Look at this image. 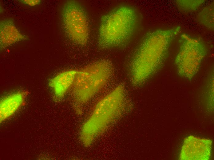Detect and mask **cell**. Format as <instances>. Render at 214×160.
I'll list each match as a JSON object with an SVG mask.
<instances>
[{"instance_id":"1","label":"cell","mask_w":214,"mask_h":160,"mask_svg":"<svg viewBox=\"0 0 214 160\" xmlns=\"http://www.w3.org/2000/svg\"><path fill=\"white\" fill-rule=\"evenodd\" d=\"M180 29L179 26L158 29L145 35L131 65V79L134 84L142 83L161 65Z\"/></svg>"},{"instance_id":"2","label":"cell","mask_w":214,"mask_h":160,"mask_svg":"<svg viewBox=\"0 0 214 160\" xmlns=\"http://www.w3.org/2000/svg\"><path fill=\"white\" fill-rule=\"evenodd\" d=\"M138 12L128 5L117 6L103 15L99 29L98 41L103 48L126 45L138 26Z\"/></svg>"},{"instance_id":"3","label":"cell","mask_w":214,"mask_h":160,"mask_svg":"<svg viewBox=\"0 0 214 160\" xmlns=\"http://www.w3.org/2000/svg\"><path fill=\"white\" fill-rule=\"evenodd\" d=\"M124 93L123 87L119 85L97 104L81 131V140L85 146H89L120 114L123 108Z\"/></svg>"},{"instance_id":"4","label":"cell","mask_w":214,"mask_h":160,"mask_svg":"<svg viewBox=\"0 0 214 160\" xmlns=\"http://www.w3.org/2000/svg\"><path fill=\"white\" fill-rule=\"evenodd\" d=\"M112 71V65L106 61L96 62L77 71L72 86L77 112L79 108L80 113V107L106 84Z\"/></svg>"},{"instance_id":"5","label":"cell","mask_w":214,"mask_h":160,"mask_svg":"<svg viewBox=\"0 0 214 160\" xmlns=\"http://www.w3.org/2000/svg\"><path fill=\"white\" fill-rule=\"evenodd\" d=\"M179 43V50L175 60L176 71L179 76L191 80L199 70L207 50L201 41L185 34L180 35Z\"/></svg>"},{"instance_id":"6","label":"cell","mask_w":214,"mask_h":160,"mask_svg":"<svg viewBox=\"0 0 214 160\" xmlns=\"http://www.w3.org/2000/svg\"><path fill=\"white\" fill-rule=\"evenodd\" d=\"M62 19L69 38L77 44H85L89 39V27L85 13L80 4L74 0L65 2L62 8Z\"/></svg>"},{"instance_id":"7","label":"cell","mask_w":214,"mask_h":160,"mask_svg":"<svg viewBox=\"0 0 214 160\" xmlns=\"http://www.w3.org/2000/svg\"><path fill=\"white\" fill-rule=\"evenodd\" d=\"M212 141L192 135L184 140L180 156V160H208L211 155Z\"/></svg>"},{"instance_id":"8","label":"cell","mask_w":214,"mask_h":160,"mask_svg":"<svg viewBox=\"0 0 214 160\" xmlns=\"http://www.w3.org/2000/svg\"><path fill=\"white\" fill-rule=\"evenodd\" d=\"M27 39L28 38L21 33L16 27L12 19L6 18L1 21V47H6L17 42Z\"/></svg>"},{"instance_id":"9","label":"cell","mask_w":214,"mask_h":160,"mask_svg":"<svg viewBox=\"0 0 214 160\" xmlns=\"http://www.w3.org/2000/svg\"><path fill=\"white\" fill-rule=\"evenodd\" d=\"M77 72V70H74L66 71L59 74L51 80L49 85L57 98H62L72 86Z\"/></svg>"},{"instance_id":"10","label":"cell","mask_w":214,"mask_h":160,"mask_svg":"<svg viewBox=\"0 0 214 160\" xmlns=\"http://www.w3.org/2000/svg\"><path fill=\"white\" fill-rule=\"evenodd\" d=\"M24 92L17 93L2 100L0 102V121H2L12 115L24 102Z\"/></svg>"},{"instance_id":"11","label":"cell","mask_w":214,"mask_h":160,"mask_svg":"<svg viewBox=\"0 0 214 160\" xmlns=\"http://www.w3.org/2000/svg\"><path fill=\"white\" fill-rule=\"evenodd\" d=\"M214 2L204 7L198 14L197 20L202 25L210 30H214Z\"/></svg>"},{"instance_id":"12","label":"cell","mask_w":214,"mask_h":160,"mask_svg":"<svg viewBox=\"0 0 214 160\" xmlns=\"http://www.w3.org/2000/svg\"><path fill=\"white\" fill-rule=\"evenodd\" d=\"M175 1L178 8L185 12L196 11L205 2V0H178Z\"/></svg>"},{"instance_id":"13","label":"cell","mask_w":214,"mask_h":160,"mask_svg":"<svg viewBox=\"0 0 214 160\" xmlns=\"http://www.w3.org/2000/svg\"><path fill=\"white\" fill-rule=\"evenodd\" d=\"M21 3L30 6H34L39 4L41 2L40 0H20Z\"/></svg>"}]
</instances>
